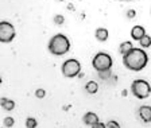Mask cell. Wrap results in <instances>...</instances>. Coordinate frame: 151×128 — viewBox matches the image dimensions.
<instances>
[{"instance_id":"7c38bea8","label":"cell","mask_w":151,"mask_h":128,"mask_svg":"<svg viewBox=\"0 0 151 128\" xmlns=\"http://www.w3.org/2000/svg\"><path fill=\"white\" fill-rule=\"evenodd\" d=\"M99 89V85L97 82H94V81H89L88 84H86V91H88V93H96Z\"/></svg>"},{"instance_id":"6da1fadb","label":"cell","mask_w":151,"mask_h":128,"mask_svg":"<svg viewBox=\"0 0 151 128\" xmlns=\"http://www.w3.org/2000/svg\"><path fill=\"white\" fill-rule=\"evenodd\" d=\"M148 57L145 50L142 49H135L132 47L128 53L123 55V63L127 69L132 70V72H139L147 65Z\"/></svg>"},{"instance_id":"277c9868","label":"cell","mask_w":151,"mask_h":128,"mask_svg":"<svg viewBox=\"0 0 151 128\" xmlns=\"http://www.w3.org/2000/svg\"><path fill=\"white\" fill-rule=\"evenodd\" d=\"M92 63H93V68L97 72L104 73V72H108L111 69V66H112V58L105 53H99L94 55Z\"/></svg>"},{"instance_id":"30bf717a","label":"cell","mask_w":151,"mask_h":128,"mask_svg":"<svg viewBox=\"0 0 151 128\" xmlns=\"http://www.w3.org/2000/svg\"><path fill=\"white\" fill-rule=\"evenodd\" d=\"M108 35H109V32H108L107 28H97V30H96V39L100 41V42L107 41Z\"/></svg>"},{"instance_id":"3957f363","label":"cell","mask_w":151,"mask_h":128,"mask_svg":"<svg viewBox=\"0 0 151 128\" xmlns=\"http://www.w3.org/2000/svg\"><path fill=\"white\" fill-rule=\"evenodd\" d=\"M131 92L132 94L138 99H147L151 93V86L147 81L145 80H135L131 85Z\"/></svg>"},{"instance_id":"5bb4252c","label":"cell","mask_w":151,"mask_h":128,"mask_svg":"<svg viewBox=\"0 0 151 128\" xmlns=\"http://www.w3.org/2000/svg\"><path fill=\"white\" fill-rule=\"evenodd\" d=\"M139 42H140V46H142V47H150V46H151V37L146 34L145 37L142 38Z\"/></svg>"},{"instance_id":"7a4b0ae2","label":"cell","mask_w":151,"mask_h":128,"mask_svg":"<svg viewBox=\"0 0 151 128\" xmlns=\"http://www.w3.org/2000/svg\"><path fill=\"white\" fill-rule=\"evenodd\" d=\"M70 42L63 34H57L49 42V50L54 55H63L69 51Z\"/></svg>"},{"instance_id":"9a60e30c","label":"cell","mask_w":151,"mask_h":128,"mask_svg":"<svg viewBox=\"0 0 151 128\" xmlns=\"http://www.w3.org/2000/svg\"><path fill=\"white\" fill-rule=\"evenodd\" d=\"M26 127L27 128H35L37 127V120L32 119V117H27V120H26Z\"/></svg>"},{"instance_id":"52a82bcc","label":"cell","mask_w":151,"mask_h":128,"mask_svg":"<svg viewBox=\"0 0 151 128\" xmlns=\"http://www.w3.org/2000/svg\"><path fill=\"white\" fill-rule=\"evenodd\" d=\"M139 116H140V119L145 123H150L151 122V106L143 105L139 109Z\"/></svg>"},{"instance_id":"4fadbf2b","label":"cell","mask_w":151,"mask_h":128,"mask_svg":"<svg viewBox=\"0 0 151 128\" xmlns=\"http://www.w3.org/2000/svg\"><path fill=\"white\" fill-rule=\"evenodd\" d=\"M131 49H132V43H131V42H124V43L120 45V53H122L123 55H124L126 53H128Z\"/></svg>"},{"instance_id":"ffe728a7","label":"cell","mask_w":151,"mask_h":128,"mask_svg":"<svg viewBox=\"0 0 151 128\" xmlns=\"http://www.w3.org/2000/svg\"><path fill=\"white\" fill-rule=\"evenodd\" d=\"M124 1H129V0H124Z\"/></svg>"},{"instance_id":"5b68a950","label":"cell","mask_w":151,"mask_h":128,"mask_svg":"<svg viewBox=\"0 0 151 128\" xmlns=\"http://www.w3.org/2000/svg\"><path fill=\"white\" fill-rule=\"evenodd\" d=\"M81 72V65H80V62L77 60H68L63 62L62 65V73L65 77H76V76L78 74V73Z\"/></svg>"},{"instance_id":"d6986e66","label":"cell","mask_w":151,"mask_h":128,"mask_svg":"<svg viewBox=\"0 0 151 128\" xmlns=\"http://www.w3.org/2000/svg\"><path fill=\"white\" fill-rule=\"evenodd\" d=\"M35 94H37V97H39V99H41V97L45 96V91H42V89H38Z\"/></svg>"},{"instance_id":"ac0fdd59","label":"cell","mask_w":151,"mask_h":128,"mask_svg":"<svg viewBox=\"0 0 151 128\" xmlns=\"http://www.w3.org/2000/svg\"><path fill=\"white\" fill-rule=\"evenodd\" d=\"M92 128H107V125L104 124V123L99 122V123H96V124H93V125H92Z\"/></svg>"},{"instance_id":"ba28073f","label":"cell","mask_w":151,"mask_h":128,"mask_svg":"<svg viewBox=\"0 0 151 128\" xmlns=\"http://www.w3.org/2000/svg\"><path fill=\"white\" fill-rule=\"evenodd\" d=\"M145 35H146V31H145V28L142 27V26H135V27H132L131 37H132L134 41H140Z\"/></svg>"},{"instance_id":"9c48e42d","label":"cell","mask_w":151,"mask_h":128,"mask_svg":"<svg viewBox=\"0 0 151 128\" xmlns=\"http://www.w3.org/2000/svg\"><path fill=\"white\" fill-rule=\"evenodd\" d=\"M84 123L86 125H93L96 124V123H99V116L96 115V113L93 112H88V113H85L84 115Z\"/></svg>"},{"instance_id":"44dd1931","label":"cell","mask_w":151,"mask_h":128,"mask_svg":"<svg viewBox=\"0 0 151 128\" xmlns=\"http://www.w3.org/2000/svg\"><path fill=\"white\" fill-rule=\"evenodd\" d=\"M60 1H62V0H60Z\"/></svg>"},{"instance_id":"8992f818","label":"cell","mask_w":151,"mask_h":128,"mask_svg":"<svg viewBox=\"0 0 151 128\" xmlns=\"http://www.w3.org/2000/svg\"><path fill=\"white\" fill-rule=\"evenodd\" d=\"M15 38V27L9 22L0 23V41L3 43H8Z\"/></svg>"},{"instance_id":"e0dca14e","label":"cell","mask_w":151,"mask_h":128,"mask_svg":"<svg viewBox=\"0 0 151 128\" xmlns=\"http://www.w3.org/2000/svg\"><path fill=\"white\" fill-rule=\"evenodd\" d=\"M3 123H4V125H6L7 128H8V127H12V125H14V119H12V117H6Z\"/></svg>"},{"instance_id":"2e32d148","label":"cell","mask_w":151,"mask_h":128,"mask_svg":"<svg viewBox=\"0 0 151 128\" xmlns=\"http://www.w3.org/2000/svg\"><path fill=\"white\" fill-rule=\"evenodd\" d=\"M105 125H107V128H120V124L117 122H115V120H111V122H108Z\"/></svg>"},{"instance_id":"8fae6325","label":"cell","mask_w":151,"mask_h":128,"mask_svg":"<svg viewBox=\"0 0 151 128\" xmlns=\"http://www.w3.org/2000/svg\"><path fill=\"white\" fill-rule=\"evenodd\" d=\"M1 106L7 111H11V109H14L15 103H14L12 100H8V99H1Z\"/></svg>"}]
</instances>
